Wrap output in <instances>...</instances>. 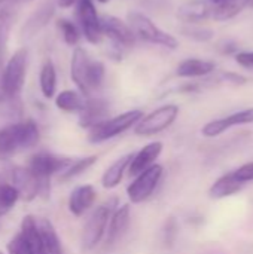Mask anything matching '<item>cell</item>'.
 Here are the masks:
<instances>
[{"label": "cell", "instance_id": "1", "mask_svg": "<svg viewBox=\"0 0 253 254\" xmlns=\"http://www.w3.org/2000/svg\"><path fill=\"white\" fill-rule=\"evenodd\" d=\"M40 140V131L33 119L13 122L0 129V159H9L19 150L34 147Z\"/></svg>", "mask_w": 253, "mask_h": 254}, {"label": "cell", "instance_id": "2", "mask_svg": "<svg viewBox=\"0 0 253 254\" xmlns=\"http://www.w3.org/2000/svg\"><path fill=\"white\" fill-rule=\"evenodd\" d=\"M118 205H119L118 198H110V199L104 201L103 204H100L91 213V216L88 217V220H86V223L84 226L82 237H81L82 249L85 252L94 250L103 241V238L106 235L109 219H110L112 213L116 210Z\"/></svg>", "mask_w": 253, "mask_h": 254}, {"label": "cell", "instance_id": "3", "mask_svg": "<svg viewBox=\"0 0 253 254\" xmlns=\"http://www.w3.org/2000/svg\"><path fill=\"white\" fill-rule=\"evenodd\" d=\"M143 115L145 113L142 110L134 109V110L124 112L118 116L107 118L88 129V140L92 144H100L107 140H112V138L127 132L128 129L134 128L137 125V122L143 118Z\"/></svg>", "mask_w": 253, "mask_h": 254}, {"label": "cell", "instance_id": "4", "mask_svg": "<svg viewBox=\"0 0 253 254\" xmlns=\"http://www.w3.org/2000/svg\"><path fill=\"white\" fill-rule=\"evenodd\" d=\"M128 25L131 27L136 37L148 43L158 45L167 49H176L179 46V42L174 36L161 30L148 15L142 12L131 10L128 13Z\"/></svg>", "mask_w": 253, "mask_h": 254}, {"label": "cell", "instance_id": "5", "mask_svg": "<svg viewBox=\"0 0 253 254\" xmlns=\"http://www.w3.org/2000/svg\"><path fill=\"white\" fill-rule=\"evenodd\" d=\"M27 64H28V51L27 48H19L13 52V55L7 60L3 67L1 79L4 89V100L7 98H19V94L25 83L27 76Z\"/></svg>", "mask_w": 253, "mask_h": 254}, {"label": "cell", "instance_id": "6", "mask_svg": "<svg viewBox=\"0 0 253 254\" xmlns=\"http://www.w3.org/2000/svg\"><path fill=\"white\" fill-rule=\"evenodd\" d=\"M179 106L176 104H164L155 110H152L148 115H143V118L137 122L134 127V134L140 137H151L157 135L167 128H170L177 116H179Z\"/></svg>", "mask_w": 253, "mask_h": 254}, {"label": "cell", "instance_id": "7", "mask_svg": "<svg viewBox=\"0 0 253 254\" xmlns=\"http://www.w3.org/2000/svg\"><path fill=\"white\" fill-rule=\"evenodd\" d=\"M164 174V167L160 164L142 171L134 177V180L127 188V196L131 204H142L149 199L157 190Z\"/></svg>", "mask_w": 253, "mask_h": 254}, {"label": "cell", "instance_id": "8", "mask_svg": "<svg viewBox=\"0 0 253 254\" xmlns=\"http://www.w3.org/2000/svg\"><path fill=\"white\" fill-rule=\"evenodd\" d=\"M70 158L58 156L49 152H39L30 158L27 168L37 177V180L51 182V179L55 174H61L70 165Z\"/></svg>", "mask_w": 253, "mask_h": 254}, {"label": "cell", "instance_id": "9", "mask_svg": "<svg viewBox=\"0 0 253 254\" xmlns=\"http://www.w3.org/2000/svg\"><path fill=\"white\" fill-rule=\"evenodd\" d=\"M100 21H101V34L112 42L113 48L118 49L119 54L121 49H127L134 45L136 36L131 27L128 25V22L113 15H103Z\"/></svg>", "mask_w": 253, "mask_h": 254}, {"label": "cell", "instance_id": "10", "mask_svg": "<svg viewBox=\"0 0 253 254\" xmlns=\"http://www.w3.org/2000/svg\"><path fill=\"white\" fill-rule=\"evenodd\" d=\"M78 6V19L81 25V31L85 39L91 45H97L101 42V21L100 15L95 9L92 0H76Z\"/></svg>", "mask_w": 253, "mask_h": 254}, {"label": "cell", "instance_id": "11", "mask_svg": "<svg viewBox=\"0 0 253 254\" xmlns=\"http://www.w3.org/2000/svg\"><path fill=\"white\" fill-rule=\"evenodd\" d=\"M89 63H91V58L86 54V51L81 46H76L72 54V61H70V77L73 83L76 85L78 91L86 98L92 97L89 85H88Z\"/></svg>", "mask_w": 253, "mask_h": 254}, {"label": "cell", "instance_id": "12", "mask_svg": "<svg viewBox=\"0 0 253 254\" xmlns=\"http://www.w3.org/2000/svg\"><path fill=\"white\" fill-rule=\"evenodd\" d=\"M252 122L253 109H246V110L231 113L225 118H219V119L207 122L201 128V134L207 138H213V137H218V135L227 132L228 129L234 128V127H240V125H246V124H252Z\"/></svg>", "mask_w": 253, "mask_h": 254}, {"label": "cell", "instance_id": "13", "mask_svg": "<svg viewBox=\"0 0 253 254\" xmlns=\"http://www.w3.org/2000/svg\"><path fill=\"white\" fill-rule=\"evenodd\" d=\"M130 223H131V207H130V204L118 205L116 210L112 213L109 223H107V229H106V235H104L106 246L107 247L116 246L124 238V235L127 234Z\"/></svg>", "mask_w": 253, "mask_h": 254}, {"label": "cell", "instance_id": "14", "mask_svg": "<svg viewBox=\"0 0 253 254\" xmlns=\"http://www.w3.org/2000/svg\"><path fill=\"white\" fill-rule=\"evenodd\" d=\"M9 183L16 189L19 199L30 202L39 198V180L27 167H13Z\"/></svg>", "mask_w": 253, "mask_h": 254}, {"label": "cell", "instance_id": "15", "mask_svg": "<svg viewBox=\"0 0 253 254\" xmlns=\"http://www.w3.org/2000/svg\"><path fill=\"white\" fill-rule=\"evenodd\" d=\"M55 13V3L54 1H43L30 16L28 19L24 22L22 28H21V37L28 40L33 39L40 30H43L48 22L51 21V18Z\"/></svg>", "mask_w": 253, "mask_h": 254}, {"label": "cell", "instance_id": "16", "mask_svg": "<svg viewBox=\"0 0 253 254\" xmlns=\"http://www.w3.org/2000/svg\"><path fill=\"white\" fill-rule=\"evenodd\" d=\"M97 199V190L92 185L76 186L69 196V211L75 217H82L86 211L92 208Z\"/></svg>", "mask_w": 253, "mask_h": 254}, {"label": "cell", "instance_id": "17", "mask_svg": "<svg viewBox=\"0 0 253 254\" xmlns=\"http://www.w3.org/2000/svg\"><path fill=\"white\" fill-rule=\"evenodd\" d=\"M109 115V103L104 98L89 97L85 101V107L79 113V127L84 129H89L101 121L107 119Z\"/></svg>", "mask_w": 253, "mask_h": 254}, {"label": "cell", "instance_id": "18", "mask_svg": "<svg viewBox=\"0 0 253 254\" xmlns=\"http://www.w3.org/2000/svg\"><path fill=\"white\" fill-rule=\"evenodd\" d=\"M164 149V144L161 141H152L142 147L136 155H133V159L128 165V173L131 177H136L142 171L151 168L157 164V159L161 156Z\"/></svg>", "mask_w": 253, "mask_h": 254}, {"label": "cell", "instance_id": "19", "mask_svg": "<svg viewBox=\"0 0 253 254\" xmlns=\"http://www.w3.org/2000/svg\"><path fill=\"white\" fill-rule=\"evenodd\" d=\"M213 15V6L209 0H189L177 10V18L185 24H197Z\"/></svg>", "mask_w": 253, "mask_h": 254}, {"label": "cell", "instance_id": "20", "mask_svg": "<svg viewBox=\"0 0 253 254\" xmlns=\"http://www.w3.org/2000/svg\"><path fill=\"white\" fill-rule=\"evenodd\" d=\"M19 232H21V235H22V238L25 241L28 254H46L42 237H40L39 229H37V220H36L34 216L27 214V216L22 217Z\"/></svg>", "mask_w": 253, "mask_h": 254}, {"label": "cell", "instance_id": "21", "mask_svg": "<svg viewBox=\"0 0 253 254\" xmlns=\"http://www.w3.org/2000/svg\"><path fill=\"white\" fill-rule=\"evenodd\" d=\"M215 68H216V64L213 61H206L200 58H188V60H183L177 65L176 76L183 77V79L204 77V76L212 74Z\"/></svg>", "mask_w": 253, "mask_h": 254}, {"label": "cell", "instance_id": "22", "mask_svg": "<svg viewBox=\"0 0 253 254\" xmlns=\"http://www.w3.org/2000/svg\"><path fill=\"white\" fill-rule=\"evenodd\" d=\"M131 159H133V153H127L118 158L110 167H107L101 176V186L104 189H115L116 186H119L124 179L125 171L128 170Z\"/></svg>", "mask_w": 253, "mask_h": 254}, {"label": "cell", "instance_id": "23", "mask_svg": "<svg viewBox=\"0 0 253 254\" xmlns=\"http://www.w3.org/2000/svg\"><path fill=\"white\" fill-rule=\"evenodd\" d=\"M243 188H245V185L240 183V182L234 177L233 171H230V173L221 176V177L212 185V188L209 189V196H210L212 199H225V198H228V196H233V195L239 193Z\"/></svg>", "mask_w": 253, "mask_h": 254}, {"label": "cell", "instance_id": "24", "mask_svg": "<svg viewBox=\"0 0 253 254\" xmlns=\"http://www.w3.org/2000/svg\"><path fill=\"white\" fill-rule=\"evenodd\" d=\"M36 220H37V229L42 237L46 254H63L61 240H60V235H58L54 223L46 217H40Z\"/></svg>", "mask_w": 253, "mask_h": 254}, {"label": "cell", "instance_id": "25", "mask_svg": "<svg viewBox=\"0 0 253 254\" xmlns=\"http://www.w3.org/2000/svg\"><path fill=\"white\" fill-rule=\"evenodd\" d=\"M86 97H84L79 91L64 89L55 95V107L66 113H81L85 107Z\"/></svg>", "mask_w": 253, "mask_h": 254}, {"label": "cell", "instance_id": "26", "mask_svg": "<svg viewBox=\"0 0 253 254\" xmlns=\"http://www.w3.org/2000/svg\"><path fill=\"white\" fill-rule=\"evenodd\" d=\"M39 86L40 92L45 98H54L57 94V68L52 60H46L39 73Z\"/></svg>", "mask_w": 253, "mask_h": 254}, {"label": "cell", "instance_id": "27", "mask_svg": "<svg viewBox=\"0 0 253 254\" xmlns=\"http://www.w3.org/2000/svg\"><path fill=\"white\" fill-rule=\"evenodd\" d=\"M97 159H98V158H97L95 155H91V156H85V158H79V159H76V161H72L70 165H69L61 174H58L60 182L67 183V182H70V180L79 177L81 174L86 173V171L97 162Z\"/></svg>", "mask_w": 253, "mask_h": 254}, {"label": "cell", "instance_id": "28", "mask_svg": "<svg viewBox=\"0 0 253 254\" xmlns=\"http://www.w3.org/2000/svg\"><path fill=\"white\" fill-rule=\"evenodd\" d=\"M252 0H224L219 6L213 7V18L216 21H227L240 13Z\"/></svg>", "mask_w": 253, "mask_h": 254}, {"label": "cell", "instance_id": "29", "mask_svg": "<svg viewBox=\"0 0 253 254\" xmlns=\"http://www.w3.org/2000/svg\"><path fill=\"white\" fill-rule=\"evenodd\" d=\"M19 195L16 189L6 182H0V217L4 216L7 211H10L15 204L18 202Z\"/></svg>", "mask_w": 253, "mask_h": 254}, {"label": "cell", "instance_id": "30", "mask_svg": "<svg viewBox=\"0 0 253 254\" xmlns=\"http://www.w3.org/2000/svg\"><path fill=\"white\" fill-rule=\"evenodd\" d=\"M57 27H58V30H60V33H61L63 40H64L66 45L76 46L79 43V40H81V31H79V28L76 27V24L73 21H70L67 18H61V19H58Z\"/></svg>", "mask_w": 253, "mask_h": 254}, {"label": "cell", "instance_id": "31", "mask_svg": "<svg viewBox=\"0 0 253 254\" xmlns=\"http://www.w3.org/2000/svg\"><path fill=\"white\" fill-rule=\"evenodd\" d=\"M13 3L10 1H4L3 4H0V52L3 51L7 37H9V31H10V25H12V10L10 6Z\"/></svg>", "mask_w": 253, "mask_h": 254}, {"label": "cell", "instance_id": "32", "mask_svg": "<svg viewBox=\"0 0 253 254\" xmlns=\"http://www.w3.org/2000/svg\"><path fill=\"white\" fill-rule=\"evenodd\" d=\"M104 76H106V67H104V64L101 61L91 60L89 68H88V85H89L91 94H94L103 85Z\"/></svg>", "mask_w": 253, "mask_h": 254}, {"label": "cell", "instance_id": "33", "mask_svg": "<svg viewBox=\"0 0 253 254\" xmlns=\"http://www.w3.org/2000/svg\"><path fill=\"white\" fill-rule=\"evenodd\" d=\"M182 33L189 37V39H194V40H198V42H207L213 37V31L212 30H207V28H203V27H195V25H189V27H185L182 30Z\"/></svg>", "mask_w": 253, "mask_h": 254}, {"label": "cell", "instance_id": "34", "mask_svg": "<svg viewBox=\"0 0 253 254\" xmlns=\"http://www.w3.org/2000/svg\"><path fill=\"white\" fill-rule=\"evenodd\" d=\"M6 252H7V254H28L25 241H24L21 232H18L16 235H13L9 240V243L6 246Z\"/></svg>", "mask_w": 253, "mask_h": 254}, {"label": "cell", "instance_id": "35", "mask_svg": "<svg viewBox=\"0 0 253 254\" xmlns=\"http://www.w3.org/2000/svg\"><path fill=\"white\" fill-rule=\"evenodd\" d=\"M176 235H177V222L170 217L166 225H164V229H163V240H164V244L166 247H171L174 240H176Z\"/></svg>", "mask_w": 253, "mask_h": 254}, {"label": "cell", "instance_id": "36", "mask_svg": "<svg viewBox=\"0 0 253 254\" xmlns=\"http://www.w3.org/2000/svg\"><path fill=\"white\" fill-rule=\"evenodd\" d=\"M236 61H237L239 65H242L245 68H249V70H253V51L239 52L236 55Z\"/></svg>", "mask_w": 253, "mask_h": 254}, {"label": "cell", "instance_id": "37", "mask_svg": "<svg viewBox=\"0 0 253 254\" xmlns=\"http://www.w3.org/2000/svg\"><path fill=\"white\" fill-rule=\"evenodd\" d=\"M54 1H55L57 6H60L63 9H67V7H70V6H73L76 3V0H54Z\"/></svg>", "mask_w": 253, "mask_h": 254}, {"label": "cell", "instance_id": "38", "mask_svg": "<svg viewBox=\"0 0 253 254\" xmlns=\"http://www.w3.org/2000/svg\"><path fill=\"white\" fill-rule=\"evenodd\" d=\"M1 73H3V67H1V64H0V103H3L4 101V89H3V79H1Z\"/></svg>", "mask_w": 253, "mask_h": 254}, {"label": "cell", "instance_id": "39", "mask_svg": "<svg viewBox=\"0 0 253 254\" xmlns=\"http://www.w3.org/2000/svg\"><path fill=\"white\" fill-rule=\"evenodd\" d=\"M209 1H210V4H212L213 7H215V6H219L221 3H224V0H209Z\"/></svg>", "mask_w": 253, "mask_h": 254}, {"label": "cell", "instance_id": "40", "mask_svg": "<svg viewBox=\"0 0 253 254\" xmlns=\"http://www.w3.org/2000/svg\"><path fill=\"white\" fill-rule=\"evenodd\" d=\"M12 3H22V1H31V0H10Z\"/></svg>", "mask_w": 253, "mask_h": 254}, {"label": "cell", "instance_id": "41", "mask_svg": "<svg viewBox=\"0 0 253 254\" xmlns=\"http://www.w3.org/2000/svg\"><path fill=\"white\" fill-rule=\"evenodd\" d=\"M98 3H103V4H106V3H109L110 0H97Z\"/></svg>", "mask_w": 253, "mask_h": 254}, {"label": "cell", "instance_id": "42", "mask_svg": "<svg viewBox=\"0 0 253 254\" xmlns=\"http://www.w3.org/2000/svg\"><path fill=\"white\" fill-rule=\"evenodd\" d=\"M4 1H10V0H0V4H3ZM10 3H12V1H10Z\"/></svg>", "mask_w": 253, "mask_h": 254}]
</instances>
